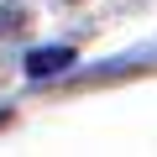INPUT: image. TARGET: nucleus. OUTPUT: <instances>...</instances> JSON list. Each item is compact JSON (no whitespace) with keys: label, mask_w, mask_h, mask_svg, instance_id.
I'll list each match as a JSON object with an SVG mask.
<instances>
[{"label":"nucleus","mask_w":157,"mask_h":157,"mask_svg":"<svg viewBox=\"0 0 157 157\" xmlns=\"http://www.w3.org/2000/svg\"><path fill=\"white\" fill-rule=\"evenodd\" d=\"M73 68V47H37L26 52V78H58Z\"/></svg>","instance_id":"1"}]
</instances>
